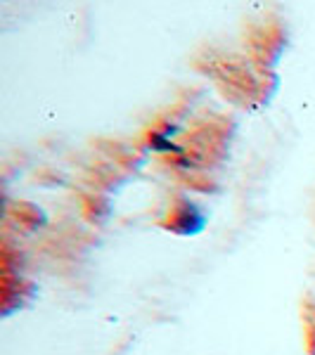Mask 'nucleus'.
Returning <instances> with one entry per match:
<instances>
[{"mask_svg":"<svg viewBox=\"0 0 315 355\" xmlns=\"http://www.w3.org/2000/svg\"><path fill=\"white\" fill-rule=\"evenodd\" d=\"M206 225V214L202 206H197L194 202H182V206L176 211V220L173 227L180 234H194Z\"/></svg>","mask_w":315,"mask_h":355,"instance_id":"1","label":"nucleus"}]
</instances>
